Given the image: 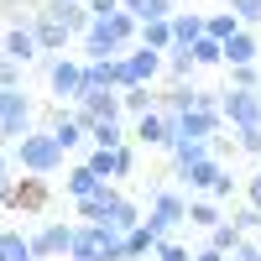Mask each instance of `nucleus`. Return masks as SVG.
Wrapping results in <instances>:
<instances>
[{
    "instance_id": "obj_38",
    "label": "nucleus",
    "mask_w": 261,
    "mask_h": 261,
    "mask_svg": "<svg viewBox=\"0 0 261 261\" xmlns=\"http://www.w3.org/2000/svg\"><path fill=\"white\" fill-rule=\"evenodd\" d=\"M230 89H261V63H246V68H230Z\"/></svg>"
},
{
    "instance_id": "obj_12",
    "label": "nucleus",
    "mask_w": 261,
    "mask_h": 261,
    "mask_svg": "<svg viewBox=\"0 0 261 261\" xmlns=\"http://www.w3.org/2000/svg\"><path fill=\"white\" fill-rule=\"evenodd\" d=\"M47 130L58 136L63 151H84V146H89V120L79 115V105H58L53 120H47Z\"/></svg>"
},
{
    "instance_id": "obj_28",
    "label": "nucleus",
    "mask_w": 261,
    "mask_h": 261,
    "mask_svg": "<svg viewBox=\"0 0 261 261\" xmlns=\"http://www.w3.org/2000/svg\"><path fill=\"white\" fill-rule=\"evenodd\" d=\"M157 246H162V241H157V235L146 230V220H141L136 230L125 235V251H130V261H151V251H157Z\"/></svg>"
},
{
    "instance_id": "obj_37",
    "label": "nucleus",
    "mask_w": 261,
    "mask_h": 261,
    "mask_svg": "<svg viewBox=\"0 0 261 261\" xmlns=\"http://www.w3.org/2000/svg\"><path fill=\"white\" fill-rule=\"evenodd\" d=\"M225 6L241 16V27H251V32L261 27V0H225Z\"/></svg>"
},
{
    "instance_id": "obj_9",
    "label": "nucleus",
    "mask_w": 261,
    "mask_h": 261,
    "mask_svg": "<svg viewBox=\"0 0 261 261\" xmlns=\"http://www.w3.org/2000/svg\"><path fill=\"white\" fill-rule=\"evenodd\" d=\"M73 230H79V225L42 220V225L32 230V251H37V261H68V251H73Z\"/></svg>"
},
{
    "instance_id": "obj_15",
    "label": "nucleus",
    "mask_w": 261,
    "mask_h": 261,
    "mask_svg": "<svg viewBox=\"0 0 261 261\" xmlns=\"http://www.w3.org/2000/svg\"><path fill=\"white\" fill-rule=\"evenodd\" d=\"M99 188H110V183H105V178H99V172H94L89 162H79V167H68V172H63V193H68L73 204H84V199H94Z\"/></svg>"
},
{
    "instance_id": "obj_30",
    "label": "nucleus",
    "mask_w": 261,
    "mask_h": 261,
    "mask_svg": "<svg viewBox=\"0 0 261 261\" xmlns=\"http://www.w3.org/2000/svg\"><path fill=\"white\" fill-rule=\"evenodd\" d=\"M193 68H199V63H193L188 47H172V53H167V79H172V84H193Z\"/></svg>"
},
{
    "instance_id": "obj_29",
    "label": "nucleus",
    "mask_w": 261,
    "mask_h": 261,
    "mask_svg": "<svg viewBox=\"0 0 261 261\" xmlns=\"http://www.w3.org/2000/svg\"><path fill=\"white\" fill-rule=\"evenodd\" d=\"M188 53H193V63H199V68H225V42H214V37H199Z\"/></svg>"
},
{
    "instance_id": "obj_40",
    "label": "nucleus",
    "mask_w": 261,
    "mask_h": 261,
    "mask_svg": "<svg viewBox=\"0 0 261 261\" xmlns=\"http://www.w3.org/2000/svg\"><path fill=\"white\" fill-rule=\"evenodd\" d=\"M235 151H246V157H261V125L235 130Z\"/></svg>"
},
{
    "instance_id": "obj_6",
    "label": "nucleus",
    "mask_w": 261,
    "mask_h": 261,
    "mask_svg": "<svg viewBox=\"0 0 261 261\" xmlns=\"http://www.w3.org/2000/svg\"><path fill=\"white\" fill-rule=\"evenodd\" d=\"M178 225H188V193L157 188V193H151V209H146V230L157 235V241H172Z\"/></svg>"
},
{
    "instance_id": "obj_8",
    "label": "nucleus",
    "mask_w": 261,
    "mask_h": 261,
    "mask_svg": "<svg viewBox=\"0 0 261 261\" xmlns=\"http://www.w3.org/2000/svg\"><path fill=\"white\" fill-rule=\"evenodd\" d=\"M220 115H225V125L230 130H251V125H261V89H220Z\"/></svg>"
},
{
    "instance_id": "obj_31",
    "label": "nucleus",
    "mask_w": 261,
    "mask_h": 261,
    "mask_svg": "<svg viewBox=\"0 0 261 261\" xmlns=\"http://www.w3.org/2000/svg\"><path fill=\"white\" fill-rule=\"evenodd\" d=\"M235 32H241V16H235V11L225 6V11H214V16H209V32H204V37H214V42H230Z\"/></svg>"
},
{
    "instance_id": "obj_5",
    "label": "nucleus",
    "mask_w": 261,
    "mask_h": 261,
    "mask_svg": "<svg viewBox=\"0 0 261 261\" xmlns=\"http://www.w3.org/2000/svg\"><path fill=\"white\" fill-rule=\"evenodd\" d=\"M37 130V105L27 89H0V146H16Z\"/></svg>"
},
{
    "instance_id": "obj_33",
    "label": "nucleus",
    "mask_w": 261,
    "mask_h": 261,
    "mask_svg": "<svg viewBox=\"0 0 261 261\" xmlns=\"http://www.w3.org/2000/svg\"><path fill=\"white\" fill-rule=\"evenodd\" d=\"M230 225L241 230V235H256V241H261V209L256 204H241V209L230 214Z\"/></svg>"
},
{
    "instance_id": "obj_19",
    "label": "nucleus",
    "mask_w": 261,
    "mask_h": 261,
    "mask_svg": "<svg viewBox=\"0 0 261 261\" xmlns=\"http://www.w3.org/2000/svg\"><path fill=\"white\" fill-rule=\"evenodd\" d=\"M220 172H225V162H220V157H204V162L183 167L178 178H183V188H188V193H209L214 183H220Z\"/></svg>"
},
{
    "instance_id": "obj_11",
    "label": "nucleus",
    "mask_w": 261,
    "mask_h": 261,
    "mask_svg": "<svg viewBox=\"0 0 261 261\" xmlns=\"http://www.w3.org/2000/svg\"><path fill=\"white\" fill-rule=\"evenodd\" d=\"M0 53H6L11 63H21V68L42 58V42H37V32H32V16H11L6 37H0Z\"/></svg>"
},
{
    "instance_id": "obj_22",
    "label": "nucleus",
    "mask_w": 261,
    "mask_h": 261,
    "mask_svg": "<svg viewBox=\"0 0 261 261\" xmlns=\"http://www.w3.org/2000/svg\"><path fill=\"white\" fill-rule=\"evenodd\" d=\"M162 105V94H151V84H136V89H120V110L125 120H136V115H151Z\"/></svg>"
},
{
    "instance_id": "obj_10",
    "label": "nucleus",
    "mask_w": 261,
    "mask_h": 261,
    "mask_svg": "<svg viewBox=\"0 0 261 261\" xmlns=\"http://www.w3.org/2000/svg\"><path fill=\"white\" fill-rule=\"evenodd\" d=\"M32 32H37V42H42V53H47V58H63V47L73 42L68 21H63V16L47 6V0H42V6L32 11Z\"/></svg>"
},
{
    "instance_id": "obj_46",
    "label": "nucleus",
    "mask_w": 261,
    "mask_h": 261,
    "mask_svg": "<svg viewBox=\"0 0 261 261\" xmlns=\"http://www.w3.org/2000/svg\"><path fill=\"white\" fill-rule=\"evenodd\" d=\"M193 261H230V256H225V251H214V246H209V241H204V246H199V251H193Z\"/></svg>"
},
{
    "instance_id": "obj_47",
    "label": "nucleus",
    "mask_w": 261,
    "mask_h": 261,
    "mask_svg": "<svg viewBox=\"0 0 261 261\" xmlns=\"http://www.w3.org/2000/svg\"><path fill=\"white\" fill-rule=\"evenodd\" d=\"M32 6H42V0H0V11H16V16H21V11L32 16Z\"/></svg>"
},
{
    "instance_id": "obj_32",
    "label": "nucleus",
    "mask_w": 261,
    "mask_h": 261,
    "mask_svg": "<svg viewBox=\"0 0 261 261\" xmlns=\"http://www.w3.org/2000/svg\"><path fill=\"white\" fill-rule=\"evenodd\" d=\"M94 89H115V84H110V63L84 58V94H94Z\"/></svg>"
},
{
    "instance_id": "obj_1",
    "label": "nucleus",
    "mask_w": 261,
    "mask_h": 261,
    "mask_svg": "<svg viewBox=\"0 0 261 261\" xmlns=\"http://www.w3.org/2000/svg\"><path fill=\"white\" fill-rule=\"evenodd\" d=\"M79 209V225H110V230H120V235H130L141 225V204L136 199H125V193L110 183V188H99L94 199H84V204H73Z\"/></svg>"
},
{
    "instance_id": "obj_23",
    "label": "nucleus",
    "mask_w": 261,
    "mask_h": 261,
    "mask_svg": "<svg viewBox=\"0 0 261 261\" xmlns=\"http://www.w3.org/2000/svg\"><path fill=\"white\" fill-rule=\"evenodd\" d=\"M172 0H125V16H136V27H146V21H172Z\"/></svg>"
},
{
    "instance_id": "obj_21",
    "label": "nucleus",
    "mask_w": 261,
    "mask_h": 261,
    "mask_svg": "<svg viewBox=\"0 0 261 261\" xmlns=\"http://www.w3.org/2000/svg\"><path fill=\"white\" fill-rule=\"evenodd\" d=\"M209 32V16H199V11H172V42L178 47H193Z\"/></svg>"
},
{
    "instance_id": "obj_4",
    "label": "nucleus",
    "mask_w": 261,
    "mask_h": 261,
    "mask_svg": "<svg viewBox=\"0 0 261 261\" xmlns=\"http://www.w3.org/2000/svg\"><path fill=\"white\" fill-rule=\"evenodd\" d=\"M68 261H130V251H125L120 230H110V225H79Z\"/></svg>"
},
{
    "instance_id": "obj_48",
    "label": "nucleus",
    "mask_w": 261,
    "mask_h": 261,
    "mask_svg": "<svg viewBox=\"0 0 261 261\" xmlns=\"http://www.w3.org/2000/svg\"><path fill=\"white\" fill-rule=\"evenodd\" d=\"M246 204H256V209H261V172H256V178L246 183Z\"/></svg>"
},
{
    "instance_id": "obj_24",
    "label": "nucleus",
    "mask_w": 261,
    "mask_h": 261,
    "mask_svg": "<svg viewBox=\"0 0 261 261\" xmlns=\"http://www.w3.org/2000/svg\"><path fill=\"white\" fill-rule=\"evenodd\" d=\"M167 151H172V167H178V172L193 167V162H204V157H214V146H209V141H188V136H178Z\"/></svg>"
},
{
    "instance_id": "obj_43",
    "label": "nucleus",
    "mask_w": 261,
    "mask_h": 261,
    "mask_svg": "<svg viewBox=\"0 0 261 261\" xmlns=\"http://www.w3.org/2000/svg\"><path fill=\"white\" fill-rule=\"evenodd\" d=\"M130 172H136V146H120V151H115V183L130 178Z\"/></svg>"
},
{
    "instance_id": "obj_35",
    "label": "nucleus",
    "mask_w": 261,
    "mask_h": 261,
    "mask_svg": "<svg viewBox=\"0 0 261 261\" xmlns=\"http://www.w3.org/2000/svg\"><path fill=\"white\" fill-rule=\"evenodd\" d=\"M11 188H16V162H11V146H0V204H11Z\"/></svg>"
},
{
    "instance_id": "obj_20",
    "label": "nucleus",
    "mask_w": 261,
    "mask_h": 261,
    "mask_svg": "<svg viewBox=\"0 0 261 261\" xmlns=\"http://www.w3.org/2000/svg\"><path fill=\"white\" fill-rule=\"evenodd\" d=\"M89 146H99V151L130 146V125H125V120H94V125H89Z\"/></svg>"
},
{
    "instance_id": "obj_17",
    "label": "nucleus",
    "mask_w": 261,
    "mask_h": 261,
    "mask_svg": "<svg viewBox=\"0 0 261 261\" xmlns=\"http://www.w3.org/2000/svg\"><path fill=\"white\" fill-rule=\"evenodd\" d=\"M230 220V214H225V204H214L209 199V193H193V199H188V230H214V225H225Z\"/></svg>"
},
{
    "instance_id": "obj_25",
    "label": "nucleus",
    "mask_w": 261,
    "mask_h": 261,
    "mask_svg": "<svg viewBox=\"0 0 261 261\" xmlns=\"http://www.w3.org/2000/svg\"><path fill=\"white\" fill-rule=\"evenodd\" d=\"M193 105H199V89H193V84H172V89L162 94L157 110H162V115H188Z\"/></svg>"
},
{
    "instance_id": "obj_14",
    "label": "nucleus",
    "mask_w": 261,
    "mask_h": 261,
    "mask_svg": "<svg viewBox=\"0 0 261 261\" xmlns=\"http://www.w3.org/2000/svg\"><path fill=\"white\" fill-rule=\"evenodd\" d=\"M79 115L84 120H125V110H120V89H94V94H84L79 99Z\"/></svg>"
},
{
    "instance_id": "obj_41",
    "label": "nucleus",
    "mask_w": 261,
    "mask_h": 261,
    "mask_svg": "<svg viewBox=\"0 0 261 261\" xmlns=\"http://www.w3.org/2000/svg\"><path fill=\"white\" fill-rule=\"evenodd\" d=\"M230 261H261V241L256 235H241V246L230 251Z\"/></svg>"
},
{
    "instance_id": "obj_2",
    "label": "nucleus",
    "mask_w": 261,
    "mask_h": 261,
    "mask_svg": "<svg viewBox=\"0 0 261 261\" xmlns=\"http://www.w3.org/2000/svg\"><path fill=\"white\" fill-rule=\"evenodd\" d=\"M136 42H141V27H136V16L115 11V16H105V21H94V27L84 32V58H94V63H110V58H120L125 47H136Z\"/></svg>"
},
{
    "instance_id": "obj_27",
    "label": "nucleus",
    "mask_w": 261,
    "mask_h": 261,
    "mask_svg": "<svg viewBox=\"0 0 261 261\" xmlns=\"http://www.w3.org/2000/svg\"><path fill=\"white\" fill-rule=\"evenodd\" d=\"M141 47L172 53V47H178V42H172V21H146V27H141Z\"/></svg>"
},
{
    "instance_id": "obj_18",
    "label": "nucleus",
    "mask_w": 261,
    "mask_h": 261,
    "mask_svg": "<svg viewBox=\"0 0 261 261\" xmlns=\"http://www.w3.org/2000/svg\"><path fill=\"white\" fill-rule=\"evenodd\" d=\"M130 141H136V146H167V141H172V136H167V115H162V110L136 115V120H130Z\"/></svg>"
},
{
    "instance_id": "obj_26",
    "label": "nucleus",
    "mask_w": 261,
    "mask_h": 261,
    "mask_svg": "<svg viewBox=\"0 0 261 261\" xmlns=\"http://www.w3.org/2000/svg\"><path fill=\"white\" fill-rule=\"evenodd\" d=\"M0 261H37L32 235H21V230H0Z\"/></svg>"
},
{
    "instance_id": "obj_39",
    "label": "nucleus",
    "mask_w": 261,
    "mask_h": 261,
    "mask_svg": "<svg viewBox=\"0 0 261 261\" xmlns=\"http://www.w3.org/2000/svg\"><path fill=\"white\" fill-rule=\"evenodd\" d=\"M151 261H193V251H188L183 241H162L157 251H151Z\"/></svg>"
},
{
    "instance_id": "obj_7",
    "label": "nucleus",
    "mask_w": 261,
    "mask_h": 261,
    "mask_svg": "<svg viewBox=\"0 0 261 261\" xmlns=\"http://www.w3.org/2000/svg\"><path fill=\"white\" fill-rule=\"evenodd\" d=\"M37 63L47 68V89L58 94V105H79L84 99V58H68V53L47 58V53H42Z\"/></svg>"
},
{
    "instance_id": "obj_36",
    "label": "nucleus",
    "mask_w": 261,
    "mask_h": 261,
    "mask_svg": "<svg viewBox=\"0 0 261 261\" xmlns=\"http://www.w3.org/2000/svg\"><path fill=\"white\" fill-rule=\"evenodd\" d=\"M84 162H89V167L99 172L105 183H115V151H99V146H89V157H84Z\"/></svg>"
},
{
    "instance_id": "obj_44",
    "label": "nucleus",
    "mask_w": 261,
    "mask_h": 261,
    "mask_svg": "<svg viewBox=\"0 0 261 261\" xmlns=\"http://www.w3.org/2000/svg\"><path fill=\"white\" fill-rule=\"evenodd\" d=\"M209 199H214V204H225V199H235V178H230V167L220 172V183L209 188Z\"/></svg>"
},
{
    "instance_id": "obj_42",
    "label": "nucleus",
    "mask_w": 261,
    "mask_h": 261,
    "mask_svg": "<svg viewBox=\"0 0 261 261\" xmlns=\"http://www.w3.org/2000/svg\"><path fill=\"white\" fill-rule=\"evenodd\" d=\"M0 89H21V63H11L0 53Z\"/></svg>"
},
{
    "instance_id": "obj_45",
    "label": "nucleus",
    "mask_w": 261,
    "mask_h": 261,
    "mask_svg": "<svg viewBox=\"0 0 261 261\" xmlns=\"http://www.w3.org/2000/svg\"><path fill=\"white\" fill-rule=\"evenodd\" d=\"M115 11H125V0H89V16H94V21L115 16Z\"/></svg>"
},
{
    "instance_id": "obj_3",
    "label": "nucleus",
    "mask_w": 261,
    "mask_h": 261,
    "mask_svg": "<svg viewBox=\"0 0 261 261\" xmlns=\"http://www.w3.org/2000/svg\"><path fill=\"white\" fill-rule=\"evenodd\" d=\"M63 157H68V151L58 146V136H53L47 125H37L32 136H21L11 146V162L21 172H32V178H53V172H63Z\"/></svg>"
},
{
    "instance_id": "obj_13",
    "label": "nucleus",
    "mask_w": 261,
    "mask_h": 261,
    "mask_svg": "<svg viewBox=\"0 0 261 261\" xmlns=\"http://www.w3.org/2000/svg\"><path fill=\"white\" fill-rule=\"evenodd\" d=\"M47 204H53V183H47V178H32V172H27V178H21V183L11 188V204H6V209H21V214H42Z\"/></svg>"
},
{
    "instance_id": "obj_34",
    "label": "nucleus",
    "mask_w": 261,
    "mask_h": 261,
    "mask_svg": "<svg viewBox=\"0 0 261 261\" xmlns=\"http://www.w3.org/2000/svg\"><path fill=\"white\" fill-rule=\"evenodd\" d=\"M209 246H214V251H225V256H230L235 246H241V230H235L230 220H225V225H214V230H209Z\"/></svg>"
},
{
    "instance_id": "obj_16",
    "label": "nucleus",
    "mask_w": 261,
    "mask_h": 261,
    "mask_svg": "<svg viewBox=\"0 0 261 261\" xmlns=\"http://www.w3.org/2000/svg\"><path fill=\"white\" fill-rule=\"evenodd\" d=\"M246 63H261V37L251 27H241L225 42V68H246Z\"/></svg>"
}]
</instances>
